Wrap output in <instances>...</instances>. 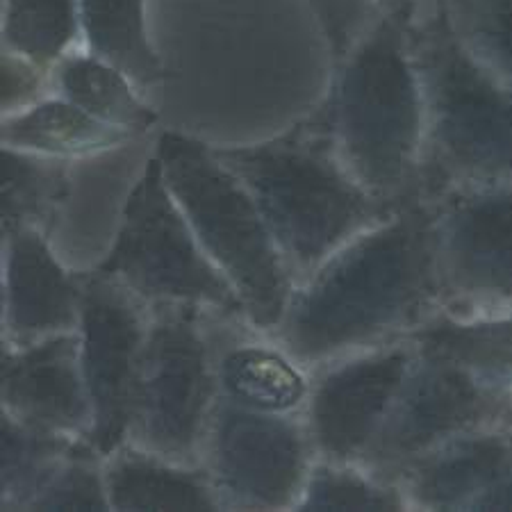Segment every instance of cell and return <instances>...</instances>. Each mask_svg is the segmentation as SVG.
<instances>
[{"label": "cell", "mask_w": 512, "mask_h": 512, "mask_svg": "<svg viewBox=\"0 0 512 512\" xmlns=\"http://www.w3.org/2000/svg\"><path fill=\"white\" fill-rule=\"evenodd\" d=\"M437 312L433 205L421 196L296 283L283 319L267 335L312 374L346 355L408 340Z\"/></svg>", "instance_id": "obj_1"}, {"label": "cell", "mask_w": 512, "mask_h": 512, "mask_svg": "<svg viewBox=\"0 0 512 512\" xmlns=\"http://www.w3.org/2000/svg\"><path fill=\"white\" fill-rule=\"evenodd\" d=\"M419 3L378 7L315 110L355 180L399 205L426 196V98L412 44Z\"/></svg>", "instance_id": "obj_2"}, {"label": "cell", "mask_w": 512, "mask_h": 512, "mask_svg": "<svg viewBox=\"0 0 512 512\" xmlns=\"http://www.w3.org/2000/svg\"><path fill=\"white\" fill-rule=\"evenodd\" d=\"M214 151L255 198L294 283L406 205L355 180L317 112L267 142Z\"/></svg>", "instance_id": "obj_3"}, {"label": "cell", "mask_w": 512, "mask_h": 512, "mask_svg": "<svg viewBox=\"0 0 512 512\" xmlns=\"http://www.w3.org/2000/svg\"><path fill=\"white\" fill-rule=\"evenodd\" d=\"M412 44L426 98V196L453 183H512V92L453 32L442 0H421Z\"/></svg>", "instance_id": "obj_4"}, {"label": "cell", "mask_w": 512, "mask_h": 512, "mask_svg": "<svg viewBox=\"0 0 512 512\" xmlns=\"http://www.w3.org/2000/svg\"><path fill=\"white\" fill-rule=\"evenodd\" d=\"M153 151L198 242L242 299L249 324L271 333L296 283L255 198L214 146L162 130Z\"/></svg>", "instance_id": "obj_5"}, {"label": "cell", "mask_w": 512, "mask_h": 512, "mask_svg": "<svg viewBox=\"0 0 512 512\" xmlns=\"http://www.w3.org/2000/svg\"><path fill=\"white\" fill-rule=\"evenodd\" d=\"M94 269L128 287L151 308L176 305L249 321L235 287L205 253L164 183L155 151L123 201L112 249Z\"/></svg>", "instance_id": "obj_6"}, {"label": "cell", "mask_w": 512, "mask_h": 512, "mask_svg": "<svg viewBox=\"0 0 512 512\" xmlns=\"http://www.w3.org/2000/svg\"><path fill=\"white\" fill-rule=\"evenodd\" d=\"M210 317L194 308H153L139 360L128 442L189 467L203 465L221 399Z\"/></svg>", "instance_id": "obj_7"}, {"label": "cell", "mask_w": 512, "mask_h": 512, "mask_svg": "<svg viewBox=\"0 0 512 512\" xmlns=\"http://www.w3.org/2000/svg\"><path fill=\"white\" fill-rule=\"evenodd\" d=\"M433 205L442 310L456 317L512 312V183H453Z\"/></svg>", "instance_id": "obj_8"}, {"label": "cell", "mask_w": 512, "mask_h": 512, "mask_svg": "<svg viewBox=\"0 0 512 512\" xmlns=\"http://www.w3.org/2000/svg\"><path fill=\"white\" fill-rule=\"evenodd\" d=\"M315 460L303 415H269L219 399L203 467L224 510H296Z\"/></svg>", "instance_id": "obj_9"}, {"label": "cell", "mask_w": 512, "mask_h": 512, "mask_svg": "<svg viewBox=\"0 0 512 512\" xmlns=\"http://www.w3.org/2000/svg\"><path fill=\"white\" fill-rule=\"evenodd\" d=\"M506 421H512L510 399L485 390L465 369L417 346L415 365L362 467L396 483L403 467L451 437Z\"/></svg>", "instance_id": "obj_10"}, {"label": "cell", "mask_w": 512, "mask_h": 512, "mask_svg": "<svg viewBox=\"0 0 512 512\" xmlns=\"http://www.w3.org/2000/svg\"><path fill=\"white\" fill-rule=\"evenodd\" d=\"M80 358L94 406L87 444L110 456L128 444L132 401L142 351L151 326V305L96 269L82 271Z\"/></svg>", "instance_id": "obj_11"}, {"label": "cell", "mask_w": 512, "mask_h": 512, "mask_svg": "<svg viewBox=\"0 0 512 512\" xmlns=\"http://www.w3.org/2000/svg\"><path fill=\"white\" fill-rule=\"evenodd\" d=\"M415 360V342L401 340L346 355L312 371L303 419L317 460L365 465Z\"/></svg>", "instance_id": "obj_12"}, {"label": "cell", "mask_w": 512, "mask_h": 512, "mask_svg": "<svg viewBox=\"0 0 512 512\" xmlns=\"http://www.w3.org/2000/svg\"><path fill=\"white\" fill-rule=\"evenodd\" d=\"M410 510H512V421L467 431L403 467Z\"/></svg>", "instance_id": "obj_13"}, {"label": "cell", "mask_w": 512, "mask_h": 512, "mask_svg": "<svg viewBox=\"0 0 512 512\" xmlns=\"http://www.w3.org/2000/svg\"><path fill=\"white\" fill-rule=\"evenodd\" d=\"M0 406L39 431L87 440L94 406L80 358V333H57L26 346L3 344Z\"/></svg>", "instance_id": "obj_14"}, {"label": "cell", "mask_w": 512, "mask_h": 512, "mask_svg": "<svg viewBox=\"0 0 512 512\" xmlns=\"http://www.w3.org/2000/svg\"><path fill=\"white\" fill-rule=\"evenodd\" d=\"M3 237V344L26 346L80 328L82 274L66 269L44 230Z\"/></svg>", "instance_id": "obj_15"}, {"label": "cell", "mask_w": 512, "mask_h": 512, "mask_svg": "<svg viewBox=\"0 0 512 512\" xmlns=\"http://www.w3.org/2000/svg\"><path fill=\"white\" fill-rule=\"evenodd\" d=\"M221 396L269 415H303L312 374L274 337L244 319L210 317Z\"/></svg>", "instance_id": "obj_16"}, {"label": "cell", "mask_w": 512, "mask_h": 512, "mask_svg": "<svg viewBox=\"0 0 512 512\" xmlns=\"http://www.w3.org/2000/svg\"><path fill=\"white\" fill-rule=\"evenodd\" d=\"M105 483L117 512L224 510L203 465H180L130 442L105 456Z\"/></svg>", "instance_id": "obj_17"}, {"label": "cell", "mask_w": 512, "mask_h": 512, "mask_svg": "<svg viewBox=\"0 0 512 512\" xmlns=\"http://www.w3.org/2000/svg\"><path fill=\"white\" fill-rule=\"evenodd\" d=\"M135 139L142 137L107 126L57 94L46 96L28 110L0 119V146L46 155V158L85 160L126 146Z\"/></svg>", "instance_id": "obj_18"}, {"label": "cell", "mask_w": 512, "mask_h": 512, "mask_svg": "<svg viewBox=\"0 0 512 512\" xmlns=\"http://www.w3.org/2000/svg\"><path fill=\"white\" fill-rule=\"evenodd\" d=\"M408 340L465 369L485 390L512 401V312L456 317L442 310Z\"/></svg>", "instance_id": "obj_19"}, {"label": "cell", "mask_w": 512, "mask_h": 512, "mask_svg": "<svg viewBox=\"0 0 512 512\" xmlns=\"http://www.w3.org/2000/svg\"><path fill=\"white\" fill-rule=\"evenodd\" d=\"M51 89L94 119L137 137L153 135L158 126V112L142 89L117 66L85 48H76L53 66Z\"/></svg>", "instance_id": "obj_20"}, {"label": "cell", "mask_w": 512, "mask_h": 512, "mask_svg": "<svg viewBox=\"0 0 512 512\" xmlns=\"http://www.w3.org/2000/svg\"><path fill=\"white\" fill-rule=\"evenodd\" d=\"M148 0H78L80 48L121 69L148 98L164 80L146 23Z\"/></svg>", "instance_id": "obj_21"}, {"label": "cell", "mask_w": 512, "mask_h": 512, "mask_svg": "<svg viewBox=\"0 0 512 512\" xmlns=\"http://www.w3.org/2000/svg\"><path fill=\"white\" fill-rule=\"evenodd\" d=\"M73 162L0 146V235L32 226L51 237L69 203Z\"/></svg>", "instance_id": "obj_22"}, {"label": "cell", "mask_w": 512, "mask_h": 512, "mask_svg": "<svg viewBox=\"0 0 512 512\" xmlns=\"http://www.w3.org/2000/svg\"><path fill=\"white\" fill-rule=\"evenodd\" d=\"M80 442L76 437L39 431L0 412V508L28 510Z\"/></svg>", "instance_id": "obj_23"}, {"label": "cell", "mask_w": 512, "mask_h": 512, "mask_svg": "<svg viewBox=\"0 0 512 512\" xmlns=\"http://www.w3.org/2000/svg\"><path fill=\"white\" fill-rule=\"evenodd\" d=\"M3 51L44 69L80 48L78 0H3Z\"/></svg>", "instance_id": "obj_24"}, {"label": "cell", "mask_w": 512, "mask_h": 512, "mask_svg": "<svg viewBox=\"0 0 512 512\" xmlns=\"http://www.w3.org/2000/svg\"><path fill=\"white\" fill-rule=\"evenodd\" d=\"M299 512H401L410 510L396 483L360 465L315 460L301 494Z\"/></svg>", "instance_id": "obj_25"}, {"label": "cell", "mask_w": 512, "mask_h": 512, "mask_svg": "<svg viewBox=\"0 0 512 512\" xmlns=\"http://www.w3.org/2000/svg\"><path fill=\"white\" fill-rule=\"evenodd\" d=\"M467 53L512 92V0H442Z\"/></svg>", "instance_id": "obj_26"}, {"label": "cell", "mask_w": 512, "mask_h": 512, "mask_svg": "<svg viewBox=\"0 0 512 512\" xmlns=\"http://www.w3.org/2000/svg\"><path fill=\"white\" fill-rule=\"evenodd\" d=\"M28 510L110 512L112 503L107 497L105 456L82 440L41 487Z\"/></svg>", "instance_id": "obj_27"}, {"label": "cell", "mask_w": 512, "mask_h": 512, "mask_svg": "<svg viewBox=\"0 0 512 512\" xmlns=\"http://www.w3.org/2000/svg\"><path fill=\"white\" fill-rule=\"evenodd\" d=\"M51 94V69H44L23 55L3 51V57H0V112L3 117L28 110L30 105L44 101Z\"/></svg>", "instance_id": "obj_28"}, {"label": "cell", "mask_w": 512, "mask_h": 512, "mask_svg": "<svg viewBox=\"0 0 512 512\" xmlns=\"http://www.w3.org/2000/svg\"><path fill=\"white\" fill-rule=\"evenodd\" d=\"M385 3L387 0H310L330 46L333 64L342 60L371 16Z\"/></svg>", "instance_id": "obj_29"}]
</instances>
